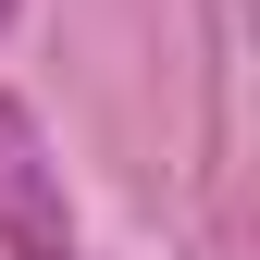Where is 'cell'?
<instances>
[{"label":"cell","mask_w":260,"mask_h":260,"mask_svg":"<svg viewBox=\"0 0 260 260\" xmlns=\"http://www.w3.org/2000/svg\"><path fill=\"white\" fill-rule=\"evenodd\" d=\"M0 25H13V0H0Z\"/></svg>","instance_id":"cell-2"},{"label":"cell","mask_w":260,"mask_h":260,"mask_svg":"<svg viewBox=\"0 0 260 260\" xmlns=\"http://www.w3.org/2000/svg\"><path fill=\"white\" fill-rule=\"evenodd\" d=\"M0 260H87L75 248V199H62V161L38 137V112L0 87Z\"/></svg>","instance_id":"cell-1"}]
</instances>
